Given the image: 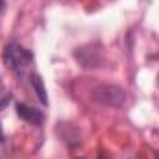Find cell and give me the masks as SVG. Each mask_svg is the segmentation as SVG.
<instances>
[{"label":"cell","instance_id":"52a82bcc","mask_svg":"<svg viewBox=\"0 0 159 159\" xmlns=\"http://www.w3.org/2000/svg\"><path fill=\"white\" fill-rule=\"evenodd\" d=\"M157 159H159V156H157Z\"/></svg>","mask_w":159,"mask_h":159},{"label":"cell","instance_id":"8992f818","mask_svg":"<svg viewBox=\"0 0 159 159\" xmlns=\"http://www.w3.org/2000/svg\"><path fill=\"white\" fill-rule=\"evenodd\" d=\"M0 141H2V131H0Z\"/></svg>","mask_w":159,"mask_h":159},{"label":"cell","instance_id":"6da1fadb","mask_svg":"<svg viewBox=\"0 0 159 159\" xmlns=\"http://www.w3.org/2000/svg\"><path fill=\"white\" fill-rule=\"evenodd\" d=\"M91 98L107 107H122L126 102V91L115 83H102L91 91Z\"/></svg>","mask_w":159,"mask_h":159},{"label":"cell","instance_id":"3957f363","mask_svg":"<svg viewBox=\"0 0 159 159\" xmlns=\"http://www.w3.org/2000/svg\"><path fill=\"white\" fill-rule=\"evenodd\" d=\"M17 115L20 117V119L28 120V122H34V124H41L43 122V113H39L37 109H32L30 106H26V104H22V102H19L17 104Z\"/></svg>","mask_w":159,"mask_h":159},{"label":"cell","instance_id":"277c9868","mask_svg":"<svg viewBox=\"0 0 159 159\" xmlns=\"http://www.w3.org/2000/svg\"><path fill=\"white\" fill-rule=\"evenodd\" d=\"M4 63L7 65V69H17L19 67V57H20V46H17L15 43H11V44H7L6 48H4Z\"/></svg>","mask_w":159,"mask_h":159},{"label":"cell","instance_id":"5b68a950","mask_svg":"<svg viewBox=\"0 0 159 159\" xmlns=\"http://www.w3.org/2000/svg\"><path fill=\"white\" fill-rule=\"evenodd\" d=\"M32 87H34V91H35V94H37V98L41 100V104L43 106H46L48 104V98H46V87H44V81L41 78L39 74H32Z\"/></svg>","mask_w":159,"mask_h":159},{"label":"cell","instance_id":"7a4b0ae2","mask_svg":"<svg viewBox=\"0 0 159 159\" xmlns=\"http://www.w3.org/2000/svg\"><path fill=\"white\" fill-rule=\"evenodd\" d=\"M74 57L83 69H98L104 61L102 52L96 46H81L74 50Z\"/></svg>","mask_w":159,"mask_h":159}]
</instances>
